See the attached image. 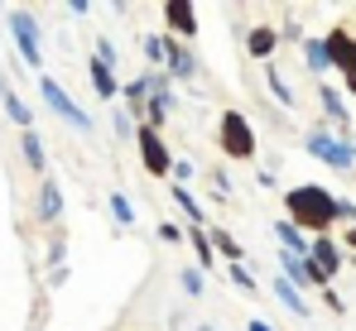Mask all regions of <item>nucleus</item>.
Masks as SVG:
<instances>
[{"mask_svg": "<svg viewBox=\"0 0 356 331\" xmlns=\"http://www.w3.org/2000/svg\"><path fill=\"white\" fill-rule=\"evenodd\" d=\"M159 39H164V72H169V82H193V77H197L193 49L178 44V39H169V34H159Z\"/></svg>", "mask_w": 356, "mask_h": 331, "instance_id": "obj_9", "label": "nucleus"}, {"mask_svg": "<svg viewBox=\"0 0 356 331\" xmlns=\"http://www.w3.org/2000/svg\"><path fill=\"white\" fill-rule=\"evenodd\" d=\"M280 49V34H275V24H250V34H245V53L255 58V62H270Z\"/></svg>", "mask_w": 356, "mask_h": 331, "instance_id": "obj_13", "label": "nucleus"}, {"mask_svg": "<svg viewBox=\"0 0 356 331\" xmlns=\"http://www.w3.org/2000/svg\"><path fill=\"white\" fill-rule=\"evenodd\" d=\"M5 115H10L19 130H34V110H29L24 96H15V92H5Z\"/></svg>", "mask_w": 356, "mask_h": 331, "instance_id": "obj_19", "label": "nucleus"}, {"mask_svg": "<svg viewBox=\"0 0 356 331\" xmlns=\"http://www.w3.org/2000/svg\"><path fill=\"white\" fill-rule=\"evenodd\" d=\"M245 331H275V327H270V322H260V317H255V322H250V327H245Z\"/></svg>", "mask_w": 356, "mask_h": 331, "instance_id": "obj_33", "label": "nucleus"}, {"mask_svg": "<svg viewBox=\"0 0 356 331\" xmlns=\"http://www.w3.org/2000/svg\"><path fill=\"white\" fill-rule=\"evenodd\" d=\"M217 149L227 159H236V164L255 159V130H250V120L241 110H222V120H217Z\"/></svg>", "mask_w": 356, "mask_h": 331, "instance_id": "obj_2", "label": "nucleus"}, {"mask_svg": "<svg viewBox=\"0 0 356 331\" xmlns=\"http://www.w3.org/2000/svg\"><path fill=\"white\" fill-rule=\"evenodd\" d=\"M318 293H323V303H327V307H332V312H342V298H337V293H332V283H327V288H318Z\"/></svg>", "mask_w": 356, "mask_h": 331, "instance_id": "obj_31", "label": "nucleus"}, {"mask_svg": "<svg viewBox=\"0 0 356 331\" xmlns=\"http://www.w3.org/2000/svg\"><path fill=\"white\" fill-rule=\"evenodd\" d=\"M159 240H169V245L178 240V226H174V221H164V226H159Z\"/></svg>", "mask_w": 356, "mask_h": 331, "instance_id": "obj_32", "label": "nucleus"}, {"mask_svg": "<svg viewBox=\"0 0 356 331\" xmlns=\"http://www.w3.org/2000/svg\"><path fill=\"white\" fill-rule=\"evenodd\" d=\"M284 212H289V226H298L308 240L313 235H327V226L337 221V197L318 183H303V187H289L284 192Z\"/></svg>", "mask_w": 356, "mask_h": 331, "instance_id": "obj_1", "label": "nucleus"}, {"mask_svg": "<svg viewBox=\"0 0 356 331\" xmlns=\"http://www.w3.org/2000/svg\"><path fill=\"white\" fill-rule=\"evenodd\" d=\"M275 240H280L289 255H308V235H303L298 226H289V221H275Z\"/></svg>", "mask_w": 356, "mask_h": 331, "instance_id": "obj_17", "label": "nucleus"}, {"mask_svg": "<svg viewBox=\"0 0 356 331\" xmlns=\"http://www.w3.org/2000/svg\"><path fill=\"white\" fill-rule=\"evenodd\" d=\"M19 154H24V164L34 168L39 178L49 173V154H44V135L39 130H19Z\"/></svg>", "mask_w": 356, "mask_h": 331, "instance_id": "obj_14", "label": "nucleus"}, {"mask_svg": "<svg viewBox=\"0 0 356 331\" xmlns=\"http://www.w3.org/2000/svg\"><path fill=\"white\" fill-rule=\"evenodd\" d=\"M275 298H280V303H284L294 317H308V298H303V293H298V288H294V283H289L284 274L275 278Z\"/></svg>", "mask_w": 356, "mask_h": 331, "instance_id": "obj_16", "label": "nucleus"}, {"mask_svg": "<svg viewBox=\"0 0 356 331\" xmlns=\"http://www.w3.org/2000/svg\"><path fill=\"white\" fill-rule=\"evenodd\" d=\"M34 212H39V221L44 226H58L63 221V187H58V178H39V197H34Z\"/></svg>", "mask_w": 356, "mask_h": 331, "instance_id": "obj_12", "label": "nucleus"}, {"mask_svg": "<svg viewBox=\"0 0 356 331\" xmlns=\"http://www.w3.org/2000/svg\"><path fill=\"white\" fill-rule=\"evenodd\" d=\"M178 283H183V293H188V298H202V293H207L202 269H183V274H178Z\"/></svg>", "mask_w": 356, "mask_h": 331, "instance_id": "obj_27", "label": "nucleus"}, {"mask_svg": "<svg viewBox=\"0 0 356 331\" xmlns=\"http://www.w3.org/2000/svg\"><path fill=\"white\" fill-rule=\"evenodd\" d=\"M323 44H327V62H332V67L342 72L347 92L356 96V39L347 34V29H332V34H327Z\"/></svg>", "mask_w": 356, "mask_h": 331, "instance_id": "obj_7", "label": "nucleus"}, {"mask_svg": "<svg viewBox=\"0 0 356 331\" xmlns=\"http://www.w3.org/2000/svg\"><path fill=\"white\" fill-rule=\"evenodd\" d=\"M159 19L169 24L164 34L169 39H197V5H188V0H164V10H159Z\"/></svg>", "mask_w": 356, "mask_h": 331, "instance_id": "obj_8", "label": "nucleus"}, {"mask_svg": "<svg viewBox=\"0 0 356 331\" xmlns=\"http://www.w3.org/2000/svg\"><path fill=\"white\" fill-rule=\"evenodd\" d=\"M227 274H232V283H236L241 293H255V288H260V283H255V274H250V269H245V264H232V269H227Z\"/></svg>", "mask_w": 356, "mask_h": 331, "instance_id": "obj_28", "label": "nucleus"}, {"mask_svg": "<svg viewBox=\"0 0 356 331\" xmlns=\"http://www.w3.org/2000/svg\"><path fill=\"white\" fill-rule=\"evenodd\" d=\"M188 245H193V255H197V269H207V264L217 260V250H212V240H207V235H202L197 226L188 230Z\"/></svg>", "mask_w": 356, "mask_h": 331, "instance_id": "obj_21", "label": "nucleus"}, {"mask_svg": "<svg viewBox=\"0 0 356 331\" xmlns=\"http://www.w3.org/2000/svg\"><path fill=\"white\" fill-rule=\"evenodd\" d=\"M97 62H106L111 72L120 67V53H116V44H111V39H97Z\"/></svg>", "mask_w": 356, "mask_h": 331, "instance_id": "obj_29", "label": "nucleus"}, {"mask_svg": "<svg viewBox=\"0 0 356 331\" xmlns=\"http://www.w3.org/2000/svg\"><path fill=\"white\" fill-rule=\"evenodd\" d=\"M280 269H284V278L294 283L298 293H303V288H327V278L318 274V269H313L303 255H289V250H280Z\"/></svg>", "mask_w": 356, "mask_h": 331, "instance_id": "obj_11", "label": "nucleus"}, {"mask_svg": "<svg viewBox=\"0 0 356 331\" xmlns=\"http://www.w3.org/2000/svg\"><path fill=\"white\" fill-rule=\"evenodd\" d=\"M303 260H308V264H313L318 274L327 278V283H332V274H337V269L347 264V260H342V250H337V245H332L327 235H313V240H308V255H303Z\"/></svg>", "mask_w": 356, "mask_h": 331, "instance_id": "obj_10", "label": "nucleus"}, {"mask_svg": "<svg viewBox=\"0 0 356 331\" xmlns=\"http://www.w3.org/2000/svg\"><path fill=\"white\" fill-rule=\"evenodd\" d=\"M5 24H10V39H15L19 58H24L34 72H44V24H39L29 10H10Z\"/></svg>", "mask_w": 356, "mask_h": 331, "instance_id": "obj_3", "label": "nucleus"}, {"mask_svg": "<svg viewBox=\"0 0 356 331\" xmlns=\"http://www.w3.org/2000/svg\"><path fill=\"white\" fill-rule=\"evenodd\" d=\"M135 149H140V164H145L149 178H169L174 154H169V144H164V135H159V130L140 125V130H135Z\"/></svg>", "mask_w": 356, "mask_h": 331, "instance_id": "obj_6", "label": "nucleus"}, {"mask_svg": "<svg viewBox=\"0 0 356 331\" xmlns=\"http://www.w3.org/2000/svg\"><path fill=\"white\" fill-rule=\"evenodd\" d=\"M174 202H178V212L193 221V226H202V221H207V217H202V202H197L188 187H174Z\"/></svg>", "mask_w": 356, "mask_h": 331, "instance_id": "obj_22", "label": "nucleus"}, {"mask_svg": "<svg viewBox=\"0 0 356 331\" xmlns=\"http://www.w3.org/2000/svg\"><path fill=\"white\" fill-rule=\"evenodd\" d=\"M5 92H10V87H5V72H0V101H5Z\"/></svg>", "mask_w": 356, "mask_h": 331, "instance_id": "obj_34", "label": "nucleus"}, {"mask_svg": "<svg viewBox=\"0 0 356 331\" xmlns=\"http://www.w3.org/2000/svg\"><path fill=\"white\" fill-rule=\"evenodd\" d=\"M265 82H270V92H275L280 106H294V92H289V82H284V72H280L275 62H265Z\"/></svg>", "mask_w": 356, "mask_h": 331, "instance_id": "obj_20", "label": "nucleus"}, {"mask_svg": "<svg viewBox=\"0 0 356 331\" xmlns=\"http://www.w3.org/2000/svg\"><path fill=\"white\" fill-rule=\"evenodd\" d=\"M347 245H356V221H352V235H347Z\"/></svg>", "mask_w": 356, "mask_h": 331, "instance_id": "obj_35", "label": "nucleus"}, {"mask_svg": "<svg viewBox=\"0 0 356 331\" xmlns=\"http://www.w3.org/2000/svg\"><path fill=\"white\" fill-rule=\"evenodd\" d=\"M145 58H149V72H164V39L159 34H145Z\"/></svg>", "mask_w": 356, "mask_h": 331, "instance_id": "obj_25", "label": "nucleus"}, {"mask_svg": "<svg viewBox=\"0 0 356 331\" xmlns=\"http://www.w3.org/2000/svg\"><path fill=\"white\" fill-rule=\"evenodd\" d=\"M67 10H72L77 19H87V15H92V0H67Z\"/></svg>", "mask_w": 356, "mask_h": 331, "instance_id": "obj_30", "label": "nucleus"}, {"mask_svg": "<svg viewBox=\"0 0 356 331\" xmlns=\"http://www.w3.org/2000/svg\"><path fill=\"white\" fill-rule=\"evenodd\" d=\"M87 72H92V87H97V96H102V101L120 96V82H116V72H111L106 62H97V58H92V62H87Z\"/></svg>", "mask_w": 356, "mask_h": 331, "instance_id": "obj_15", "label": "nucleus"}, {"mask_svg": "<svg viewBox=\"0 0 356 331\" xmlns=\"http://www.w3.org/2000/svg\"><path fill=\"white\" fill-rule=\"evenodd\" d=\"M303 62H308V72L323 77V72L332 67V62H327V44H323V39H303Z\"/></svg>", "mask_w": 356, "mask_h": 331, "instance_id": "obj_18", "label": "nucleus"}, {"mask_svg": "<svg viewBox=\"0 0 356 331\" xmlns=\"http://www.w3.org/2000/svg\"><path fill=\"white\" fill-rule=\"evenodd\" d=\"M207 240H212V250H222V255H227L232 264H241V260H245V250H241V245L232 240V235H227V230H212Z\"/></svg>", "mask_w": 356, "mask_h": 331, "instance_id": "obj_23", "label": "nucleus"}, {"mask_svg": "<svg viewBox=\"0 0 356 331\" xmlns=\"http://www.w3.org/2000/svg\"><path fill=\"white\" fill-rule=\"evenodd\" d=\"M318 101H323V110H327L337 125H347V120H352V115H347V106H342V96H337L332 87H323V92H318Z\"/></svg>", "mask_w": 356, "mask_h": 331, "instance_id": "obj_24", "label": "nucleus"}, {"mask_svg": "<svg viewBox=\"0 0 356 331\" xmlns=\"http://www.w3.org/2000/svg\"><path fill=\"white\" fill-rule=\"evenodd\" d=\"M197 331H217V327H197Z\"/></svg>", "mask_w": 356, "mask_h": 331, "instance_id": "obj_36", "label": "nucleus"}, {"mask_svg": "<svg viewBox=\"0 0 356 331\" xmlns=\"http://www.w3.org/2000/svg\"><path fill=\"white\" fill-rule=\"evenodd\" d=\"M303 149H308L313 159H323L327 168H352L356 164V144L342 139V135H327V130H308Z\"/></svg>", "mask_w": 356, "mask_h": 331, "instance_id": "obj_5", "label": "nucleus"}, {"mask_svg": "<svg viewBox=\"0 0 356 331\" xmlns=\"http://www.w3.org/2000/svg\"><path fill=\"white\" fill-rule=\"evenodd\" d=\"M111 221L116 226H135V207H130L125 192H111Z\"/></svg>", "mask_w": 356, "mask_h": 331, "instance_id": "obj_26", "label": "nucleus"}, {"mask_svg": "<svg viewBox=\"0 0 356 331\" xmlns=\"http://www.w3.org/2000/svg\"><path fill=\"white\" fill-rule=\"evenodd\" d=\"M39 96H44V106L54 110L58 120H67L72 130H82V135H92V130H97V125H92V115H87V110H82L77 101H72V96H67V92H63V82H58V77L39 72Z\"/></svg>", "mask_w": 356, "mask_h": 331, "instance_id": "obj_4", "label": "nucleus"}]
</instances>
